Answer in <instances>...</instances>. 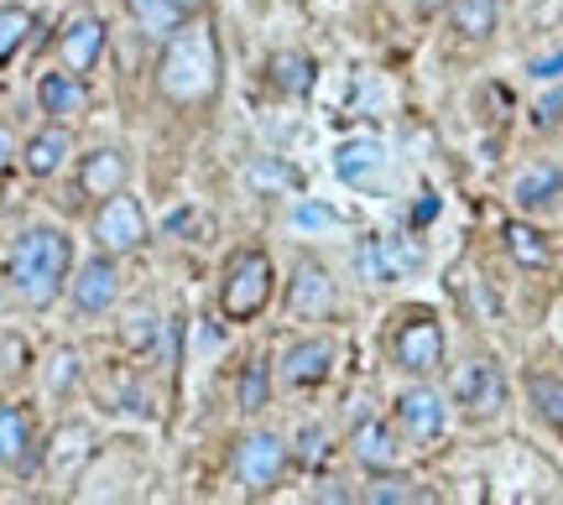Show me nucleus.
<instances>
[{"instance_id": "obj_1", "label": "nucleus", "mask_w": 563, "mask_h": 505, "mask_svg": "<svg viewBox=\"0 0 563 505\" xmlns=\"http://www.w3.org/2000/svg\"><path fill=\"white\" fill-rule=\"evenodd\" d=\"M68 266H74V240L53 224H26L16 245L5 250V282L26 307H47L58 303Z\"/></svg>"}, {"instance_id": "obj_2", "label": "nucleus", "mask_w": 563, "mask_h": 505, "mask_svg": "<svg viewBox=\"0 0 563 505\" xmlns=\"http://www.w3.org/2000/svg\"><path fill=\"white\" fill-rule=\"evenodd\" d=\"M157 83L167 100L178 104H199L220 89V47L203 26H178L167 47H162V63H157Z\"/></svg>"}, {"instance_id": "obj_3", "label": "nucleus", "mask_w": 563, "mask_h": 505, "mask_svg": "<svg viewBox=\"0 0 563 505\" xmlns=\"http://www.w3.org/2000/svg\"><path fill=\"white\" fill-rule=\"evenodd\" d=\"M277 292V271H272V256L266 250H241L230 271H224V287H220V307L230 324H251Z\"/></svg>"}, {"instance_id": "obj_4", "label": "nucleus", "mask_w": 563, "mask_h": 505, "mask_svg": "<svg viewBox=\"0 0 563 505\" xmlns=\"http://www.w3.org/2000/svg\"><path fill=\"white\" fill-rule=\"evenodd\" d=\"M391 364L412 375V381H428L433 370L443 364V324L439 313H428V307H412L397 318L391 328Z\"/></svg>"}, {"instance_id": "obj_5", "label": "nucleus", "mask_w": 563, "mask_h": 505, "mask_svg": "<svg viewBox=\"0 0 563 505\" xmlns=\"http://www.w3.org/2000/svg\"><path fill=\"white\" fill-rule=\"evenodd\" d=\"M449 402L460 406L470 423H490V417H501V406H506L501 364L490 360V355H470L464 364H454V375H449Z\"/></svg>"}, {"instance_id": "obj_6", "label": "nucleus", "mask_w": 563, "mask_h": 505, "mask_svg": "<svg viewBox=\"0 0 563 505\" xmlns=\"http://www.w3.org/2000/svg\"><path fill=\"white\" fill-rule=\"evenodd\" d=\"M355 271H361V282L386 287L407 271H422V245L397 240V235H365L355 245Z\"/></svg>"}, {"instance_id": "obj_7", "label": "nucleus", "mask_w": 563, "mask_h": 505, "mask_svg": "<svg viewBox=\"0 0 563 505\" xmlns=\"http://www.w3.org/2000/svg\"><path fill=\"white\" fill-rule=\"evenodd\" d=\"M95 240H100V250H110V256H125V250H141L146 245V214H141V203L131 199V193H110V199H100V209H95Z\"/></svg>"}, {"instance_id": "obj_8", "label": "nucleus", "mask_w": 563, "mask_h": 505, "mask_svg": "<svg viewBox=\"0 0 563 505\" xmlns=\"http://www.w3.org/2000/svg\"><path fill=\"white\" fill-rule=\"evenodd\" d=\"M287 444H282L277 433H245L241 444H235V480H241V490H251V495H262V490H272L282 480V469H287Z\"/></svg>"}, {"instance_id": "obj_9", "label": "nucleus", "mask_w": 563, "mask_h": 505, "mask_svg": "<svg viewBox=\"0 0 563 505\" xmlns=\"http://www.w3.org/2000/svg\"><path fill=\"white\" fill-rule=\"evenodd\" d=\"M391 417H397V433H402L407 444H433V438H443V427H449V402L428 381H418L397 396Z\"/></svg>"}, {"instance_id": "obj_10", "label": "nucleus", "mask_w": 563, "mask_h": 505, "mask_svg": "<svg viewBox=\"0 0 563 505\" xmlns=\"http://www.w3.org/2000/svg\"><path fill=\"white\" fill-rule=\"evenodd\" d=\"M350 453H355V464L371 469V474H391V469L402 464V433L391 423H382V417H365V423H355V433H350Z\"/></svg>"}, {"instance_id": "obj_11", "label": "nucleus", "mask_w": 563, "mask_h": 505, "mask_svg": "<svg viewBox=\"0 0 563 505\" xmlns=\"http://www.w3.org/2000/svg\"><path fill=\"white\" fill-rule=\"evenodd\" d=\"M334 277L323 261H298L292 266V282H287V307L298 318H329L334 313Z\"/></svg>"}, {"instance_id": "obj_12", "label": "nucleus", "mask_w": 563, "mask_h": 505, "mask_svg": "<svg viewBox=\"0 0 563 505\" xmlns=\"http://www.w3.org/2000/svg\"><path fill=\"white\" fill-rule=\"evenodd\" d=\"M68 292H74V307H84V313L115 307V298H121V266H115V256L104 250V256H95V261H84L79 271H74Z\"/></svg>"}, {"instance_id": "obj_13", "label": "nucleus", "mask_w": 563, "mask_h": 505, "mask_svg": "<svg viewBox=\"0 0 563 505\" xmlns=\"http://www.w3.org/2000/svg\"><path fill=\"white\" fill-rule=\"evenodd\" d=\"M386 162L391 157H386V146L376 136H350V142L334 146V172L350 188H376L386 178Z\"/></svg>"}, {"instance_id": "obj_14", "label": "nucleus", "mask_w": 563, "mask_h": 505, "mask_svg": "<svg viewBox=\"0 0 563 505\" xmlns=\"http://www.w3.org/2000/svg\"><path fill=\"white\" fill-rule=\"evenodd\" d=\"M125 178H131V162H125L121 146H95L89 157L79 162V193L84 199H110L121 193Z\"/></svg>"}, {"instance_id": "obj_15", "label": "nucleus", "mask_w": 563, "mask_h": 505, "mask_svg": "<svg viewBox=\"0 0 563 505\" xmlns=\"http://www.w3.org/2000/svg\"><path fill=\"white\" fill-rule=\"evenodd\" d=\"M37 433H32V417L21 406H0V469L11 474H32L37 469Z\"/></svg>"}, {"instance_id": "obj_16", "label": "nucleus", "mask_w": 563, "mask_h": 505, "mask_svg": "<svg viewBox=\"0 0 563 505\" xmlns=\"http://www.w3.org/2000/svg\"><path fill=\"white\" fill-rule=\"evenodd\" d=\"M511 203L522 214H548L563 203V167L559 162H532L522 178L511 182Z\"/></svg>"}, {"instance_id": "obj_17", "label": "nucleus", "mask_w": 563, "mask_h": 505, "mask_svg": "<svg viewBox=\"0 0 563 505\" xmlns=\"http://www.w3.org/2000/svg\"><path fill=\"white\" fill-rule=\"evenodd\" d=\"M334 370V344L329 339H298L282 355V381L287 385H323Z\"/></svg>"}, {"instance_id": "obj_18", "label": "nucleus", "mask_w": 563, "mask_h": 505, "mask_svg": "<svg viewBox=\"0 0 563 505\" xmlns=\"http://www.w3.org/2000/svg\"><path fill=\"white\" fill-rule=\"evenodd\" d=\"M63 68H74V74H89L95 63H100L104 53V21L100 16H74L68 26H63Z\"/></svg>"}, {"instance_id": "obj_19", "label": "nucleus", "mask_w": 563, "mask_h": 505, "mask_svg": "<svg viewBox=\"0 0 563 505\" xmlns=\"http://www.w3.org/2000/svg\"><path fill=\"white\" fill-rule=\"evenodd\" d=\"M37 104H42V115H53V121H74V115L89 110V89H84V79L74 68H68V74H42Z\"/></svg>"}, {"instance_id": "obj_20", "label": "nucleus", "mask_w": 563, "mask_h": 505, "mask_svg": "<svg viewBox=\"0 0 563 505\" xmlns=\"http://www.w3.org/2000/svg\"><path fill=\"white\" fill-rule=\"evenodd\" d=\"M501 240H506V256L522 266V271H543L553 261V245H548L543 229H532L527 220H506L501 224Z\"/></svg>"}, {"instance_id": "obj_21", "label": "nucleus", "mask_w": 563, "mask_h": 505, "mask_svg": "<svg viewBox=\"0 0 563 505\" xmlns=\"http://www.w3.org/2000/svg\"><path fill=\"white\" fill-rule=\"evenodd\" d=\"M74 152V142H68V131L63 125H47V131H37L32 142L21 146V167L32 172V178H53L63 167V157Z\"/></svg>"}, {"instance_id": "obj_22", "label": "nucleus", "mask_w": 563, "mask_h": 505, "mask_svg": "<svg viewBox=\"0 0 563 505\" xmlns=\"http://www.w3.org/2000/svg\"><path fill=\"white\" fill-rule=\"evenodd\" d=\"M443 11H449V26L464 42H485L496 32V21H501V0H449Z\"/></svg>"}, {"instance_id": "obj_23", "label": "nucleus", "mask_w": 563, "mask_h": 505, "mask_svg": "<svg viewBox=\"0 0 563 505\" xmlns=\"http://www.w3.org/2000/svg\"><path fill=\"white\" fill-rule=\"evenodd\" d=\"M125 11L136 16V26L146 32V37H162V42L188 21V11H183L178 0H125Z\"/></svg>"}, {"instance_id": "obj_24", "label": "nucleus", "mask_w": 563, "mask_h": 505, "mask_svg": "<svg viewBox=\"0 0 563 505\" xmlns=\"http://www.w3.org/2000/svg\"><path fill=\"white\" fill-rule=\"evenodd\" d=\"M272 79H277L282 94H292V100H308L313 94V79H319V68H313V58L308 53H277L272 58Z\"/></svg>"}, {"instance_id": "obj_25", "label": "nucleus", "mask_w": 563, "mask_h": 505, "mask_svg": "<svg viewBox=\"0 0 563 505\" xmlns=\"http://www.w3.org/2000/svg\"><path fill=\"white\" fill-rule=\"evenodd\" d=\"M527 402H532V412H538L553 433H563V375L527 370Z\"/></svg>"}, {"instance_id": "obj_26", "label": "nucleus", "mask_w": 563, "mask_h": 505, "mask_svg": "<svg viewBox=\"0 0 563 505\" xmlns=\"http://www.w3.org/2000/svg\"><path fill=\"white\" fill-rule=\"evenodd\" d=\"M361 501L365 505H422V501H433V490L412 485V480H402V474L391 469V474H376V485L361 490Z\"/></svg>"}, {"instance_id": "obj_27", "label": "nucleus", "mask_w": 563, "mask_h": 505, "mask_svg": "<svg viewBox=\"0 0 563 505\" xmlns=\"http://www.w3.org/2000/svg\"><path fill=\"white\" fill-rule=\"evenodd\" d=\"M89 427H63L58 438H53V453H47V469L53 474H68V469H79L89 459Z\"/></svg>"}, {"instance_id": "obj_28", "label": "nucleus", "mask_w": 563, "mask_h": 505, "mask_svg": "<svg viewBox=\"0 0 563 505\" xmlns=\"http://www.w3.org/2000/svg\"><path fill=\"white\" fill-rule=\"evenodd\" d=\"M26 37H32V11L26 5H0V68L16 58Z\"/></svg>"}, {"instance_id": "obj_29", "label": "nucleus", "mask_w": 563, "mask_h": 505, "mask_svg": "<svg viewBox=\"0 0 563 505\" xmlns=\"http://www.w3.org/2000/svg\"><path fill=\"white\" fill-rule=\"evenodd\" d=\"M266 396H272V370H266V360H251L241 385H235V402H241V412H262Z\"/></svg>"}, {"instance_id": "obj_30", "label": "nucleus", "mask_w": 563, "mask_h": 505, "mask_svg": "<svg viewBox=\"0 0 563 505\" xmlns=\"http://www.w3.org/2000/svg\"><path fill=\"white\" fill-rule=\"evenodd\" d=\"M245 178L256 182L262 193H282V188H292V193H298V188H302L298 172H292L287 162H277V157H262V162H251V172H245Z\"/></svg>"}, {"instance_id": "obj_31", "label": "nucleus", "mask_w": 563, "mask_h": 505, "mask_svg": "<svg viewBox=\"0 0 563 505\" xmlns=\"http://www.w3.org/2000/svg\"><path fill=\"white\" fill-rule=\"evenodd\" d=\"M329 453H334L329 433H323V427H302L298 433V464L302 469H323L329 464Z\"/></svg>"}, {"instance_id": "obj_32", "label": "nucleus", "mask_w": 563, "mask_h": 505, "mask_svg": "<svg viewBox=\"0 0 563 505\" xmlns=\"http://www.w3.org/2000/svg\"><path fill=\"white\" fill-rule=\"evenodd\" d=\"M527 115H532V131H559L563 125V83H553L543 100H532Z\"/></svg>"}, {"instance_id": "obj_33", "label": "nucleus", "mask_w": 563, "mask_h": 505, "mask_svg": "<svg viewBox=\"0 0 563 505\" xmlns=\"http://www.w3.org/2000/svg\"><path fill=\"white\" fill-rule=\"evenodd\" d=\"M527 79H532V83H563V47L527 58Z\"/></svg>"}, {"instance_id": "obj_34", "label": "nucleus", "mask_w": 563, "mask_h": 505, "mask_svg": "<svg viewBox=\"0 0 563 505\" xmlns=\"http://www.w3.org/2000/svg\"><path fill=\"white\" fill-rule=\"evenodd\" d=\"M292 224H298V229H340V214H334V209H323V203H298V209H292Z\"/></svg>"}, {"instance_id": "obj_35", "label": "nucleus", "mask_w": 563, "mask_h": 505, "mask_svg": "<svg viewBox=\"0 0 563 505\" xmlns=\"http://www.w3.org/2000/svg\"><path fill=\"white\" fill-rule=\"evenodd\" d=\"M152 339H157V318H152L146 307H136V313L125 318V344H131V349H146Z\"/></svg>"}, {"instance_id": "obj_36", "label": "nucleus", "mask_w": 563, "mask_h": 505, "mask_svg": "<svg viewBox=\"0 0 563 505\" xmlns=\"http://www.w3.org/2000/svg\"><path fill=\"white\" fill-rule=\"evenodd\" d=\"M68 381H79V355H53V391H63Z\"/></svg>"}, {"instance_id": "obj_37", "label": "nucleus", "mask_w": 563, "mask_h": 505, "mask_svg": "<svg viewBox=\"0 0 563 505\" xmlns=\"http://www.w3.org/2000/svg\"><path fill=\"white\" fill-rule=\"evenodd\" d=\"M11 157H16V136H11V131L0 125V172L11 167Z\"/></svg>"}, {"instance_id": "obj_38", "label": "nucleus", "mask_w": 563, "mask_h": 505, "mask_svg": "<svg viewBox=\"0 0 563 505\" xmlns=\"http://www.w3.org/2000/svg\"><path fill=\"white\" fill-rule=\"evenodd\" d=\"M319 501H350V490H344V485H323Z\"/></svg>"}, {"instance_id": "obj_39", "label": "nucleus", "mask_w": 563, "mask_h": 505, "mask_svg": "<svg viewBox=\"0 0 563 505\" xmlns=\"http://www.w3.org/2000/svg\"><path fill=\"white\" fill-rule=\"evenodd\" d=\"M412 5H418L422 16H433V11H443V5H449V0H412Z\"/></svg>"}, {"instance_id": "obj_40", "label": "nucleus", "mask_w": 563, "mask_h": 505, "mask_svg": "<svg viewBox=\"0 0 563 505\" xmlns=\"http://www.w3.org/2000/svg\"><path fill=\"white\" fill-rule=\"evenodd\" d=\"M178 5L188 11V16H199V11H203V0H178Z\"/></svg>"}]
</instances>
